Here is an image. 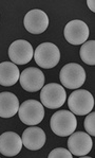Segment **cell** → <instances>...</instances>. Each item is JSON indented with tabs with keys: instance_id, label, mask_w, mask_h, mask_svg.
I'll use <instances>...</instances> for the list:
<instances>
[{
	"instance_id": "6da1fadb",
	"label": "cell",
	"mask_w": 95,
	"mask_h": 158,
	"mask_svg": "<svg viewBox=\"0 0 95 158\" xmlns=\"http://www.w3.org/2000/svg\"><path fill=\"white\" fill-rule=\"evenodd\" d=\"M50 126L55 135L60 137H67L76 131V117L73 113L68 110L56 111L51 117Z\"/></svg>"
},
{
	"instance_id": "7a4b0ae2",
	"label": "cell",
	"mask_w": 95,
	"mask_h": 158,
	"mask_svg": "<svg viewBox=\"0 0 95 158\" xmlns=\"http://www.w3.org/2000/svg\"><path fill=\"white\" fill-rule=\"evenodd\" d=\"M68 105L74 115L85 116L91 113L94 107V98L91 92L85 89H76L70 94Z\"/></svg>"
},
{
	"instance_id": "3957f363",
	"label": "cell",
	"mask_w": 95,
	"mask_h": 158,
	"mask_svg": "<svg viewBox=\"0 0 95 158\" xmlns=\"http://www.w3.org/2000/svg\"><path fill=\"white\" fill-rule=\"evenodd\" d=\"M60 83L68 89L80 88L86 81L85 69L76 63L65 65L59 73Z\"/></svg>"
},
{
	"instance_id": "277c9868",
	"label": "cell",
	"mask_w": 95,
	"mask_h": 158,
	"mask_svg": "<svg viewBox=\"0 0 95 158\" xmlns=\"http://www.w3.org/2000/svg\"><path fill=\"white\" fill-rule=\"evenodd\" d=\"M34 58L36 64L39 67L50 69V68H54L59 63L60 51L54 44L42 43L36 48Z\"/></svg>"
},
{
	"instance_id": "5b68a950",
	"label": "cell",
	"mask_w": 95,
	"mask_h": 158,
	"mask_svg": "<svg viewBox=\"0 0 95 158\" xmlns=\"http://www.w3.org/2000/svg\"><path fill=\"white\" fill-rule=\"evenodd\" d=\"M40 100L43 106L51 109H56L65 104L67 100V94L61 85L50 83L41 88Z\"/></svg>"
},
{
	"instance_id": "8992f818",
	"label": "cell",
	"mask_w": 95,
	"mask_h": 158,
	"mask_svg": "<svg viewBox=\"0 0 95 158\" xmlns=\"http://www.w3.org/2000/svg\"><path fill=\"white\" fill-rule=\"evenodd\" d=\"M18 115L22 123L34 126L39 124L43 120L45 108L40 102L36 100H26L19 106Z\"/></svg>"
},
{
	"instance_id": "52a82bcc",
	"label": "cell",
	"mask_w": 95,
	"mask_h": 158,
	"mask_svg": "<svg viewBox=\"0 0 95 158\" xmlns=\"http://www.w3.org/2000/svg\"><path fill=\"white\" fill-rule=\"evenodd\" d=\"M34 56L32 45L24 40H17L9 48V57L15 65H24L30 63Z\"/></svg>"
},
{
	"instance_id": "ba28073f",
	"label": "cell",
	"mask_w": 95,
	"mask_h": 158,
	"mask_svg": "<svg viewBox=\"0 0 95 158\" xmlns=\"http://www.w3.org/2000/svg\"><path fill=\"white\" fill-rule=\"evenodd\" d=\"M65 38L71 45H82L89 37V28L82 20H71L65 27Z\"/></svg>"
},
{
	"instance_id": "9c48e42d",
	"label": "cell",
	"mask_w": 95,
	"mask_h": 158,
	"mask_svg": "<svg viewBox=\"0 0 95 158\" xmlns=\"http://www.w3.org/2000/svg\"><path fill=\"white\" fill-rule=\"evenodd\" d=\"M19 82L24 90L36 92L40 90L45 85V74L38 68L29 67L20 73Z\"/></svg>"
},
{
	"instance_id": "30bf717a",
	"label": "cell",
	"mask_w": 95,
	"mask_h": 158,
	"mask_svg": "<svg viewBox=\"0 0 95 158\" xmlns=\"http://www.w3.org/2000/svg\"><path fill=\"white\" fill-rule=\"evenodd\" d=\"M93 147L92 138L88 133L73 132L68 139V150L75 156L87 155Z\"/></svg>"
},
{
	"instance_id": "8fae6325",
	"label": "cell",
	"mask_w": 95,
	"mask_h": 158,
	"mask_svg": "<svg viewBox=\"0 0 95 158\" xmlns=\"http://www.w3.org/2000/svg\"><path fill=\"white\" fill-rule=\"evenodd\" d=\"M24 28L32 34H41L48 29L49 17L41 10H31L23 19Z\"/></svg>"
},
{
	"instance_id": "7c38bea8",
	"label": "cell",
	"mask_w": 95,
	"mask_h": 158,
	"mask_svg": "<svg viewBox=\"0 0 95 158\" xmlns=\"http://www.w3.org/2000/svg\"><path fill=\"white\" fill-rule=\"evenodd\" d=\"M22 139L18 134L6 132L0 135V153L4 156H16L22 149Z\"/></svg>"
},
{
	"instance_id": "4fadbf2b",
	"label": "cell",
	"mask_w": 95,
	"mask_h": 158,
	"mask_svg": "<svg viewBox=\"0 0 95 158\" xmlns=\"http://www.w3.org/2000/svg\"><path fill=\"white\" fill-rule=\"evenodd\" d=\"M22 144L31 151H37L41 149L46 143V133L42 128L37 126H32L26 128L22 134Z\"/></svg>"
},
{
	"instance_id": "5bb4252c",
	"label": "cell",
	"mask_w": 95,
	"mask_h": 158,
	"mask_svg": "<svg viewBox=\"0 0 95 158\" xmlns=\"http://www.w3.org/2000/svg\"><path fill=\"white\" fill-rule=\"evenodd\" d=\"M19 100L14 94L9 91L0 92V117L12 118L18 113Z\"/></svg>"
},
{
	"instance_id": "9a60e30c",
	"label": "cell",
	"mask_w": 95,
	"mask_h": 158,
	"mask_svg": "<svg viewBox=\"0 0 95 158\" xmlns=\"http://www.w3.org/2000/svg\"><path fill=\"white\" fill-rule=\"evenodd\" d=\"M20 77L17 65L14 63H0V85L2 86H13L17 83Z\"/></svg>"
},
{
	"instance_id": "2e32d148",
	"label": "cell",
	"mask_w": 95,
	"mask_h": 158,
	"mask_svg": "<svg viewBox=\"0 0 95 158\" xmlns=\"http://www.w3.org/2000/svg\"><path fill=\"white\" fill-rule=\"evenodd\" d=\"M80 58L84 63L94 66L95 65V42L89 40L82 44L79 51Z\"/></svg>"
},
{
	"instance_id": "e0dca14e",
	"label": "cell",
	"mask_w": 95,
	"mask_h": 158,
	"mask_svg": "<svg viewBox=\"0 0 95 158\" xmlns=\"http://www.w3.org/2000/svg\"><path fill=\"white\" fill-rule=\"evenodd\" d=\"M85 130L91 136H95V113H89L84 122Z\"/></svg>"
},
{
	"instance_id": "ac0fdd59",
	"label": "cell",
	"mask_w": 95,
	"mask_h": 158,
	"mask_svg": "<svg viewBox=\"0 0 95 158\" xmlns=\"http://www.w3.org/2000/svg\"><path fill=\"white\" fill-rule=\"evenodd\" d=\"M48 157L49 158H72L73 155L69 150L58 148V149L53 150L52 152L49 154Z\"/></svg>"
},
{
	"instance_id": "d6986e66",
	"label": "cell",
	"mask_w": 95,
	"mask_h": 158,
	"mask_svg": "<svg viewBox=\"0 0 95 158\" xmlns=\"http://www.w3.org/2000/svg\"><path fill=\"white\" fill-rule=\"evenodd\" d=\"M94 3H95V1L94 0H88L87 1V4H88V6H89V9L91 10L92 12H95V6H94Z\"/></svg>"
}]
</instances>
